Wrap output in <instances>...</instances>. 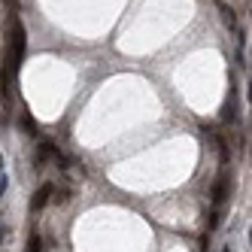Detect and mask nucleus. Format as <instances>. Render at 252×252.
<instances>
[{
  "instance_id": "nucleus-1",
  "label": "nucleus",
  "mask_w": 252,
  "mask_h": 252,
  "mask_svg": "<svg viewBox=\"0 0 252 252\" xmlns=\"http://www.w3.org/2000/svg\"><path fill=\"white\" fill-rule=\"evenodd\" d=\"M52 194H55V186H52V183H43L37 191H33V197H31V210H43V207L49 204Z\"/></svg>"
},
{
  "instance_id": "nucleus-2",
  "label": "nucleus",
  "mask_w": 252,
  "mask_h": 252,
  "mask_svg": "<svg viewBox=\"0 0 252 252\" xmlns=\"http://www.w3.org/2000/svg\"><path fill=\"white\" fill-rule=\"evenodd\" d=\"M55 155H58V149H55V143H49V140H43V143H40V149H37V161H33V164H37V167H43L46 161H49V158H55Z\"/></svg>"
},
{
  "instance_id": "nucleus-3",
  "label": "nucleus",
  "mask_w": 252,
  "mask_h": 252,
  "mask_svg": "<svg viewBox=\"0 0 252 252\" xmlns=\"http://www.w3.org/2000/svg\"><path fill=\"white\" fill-rule=\"evenodd\" d=\"M222 119H225V122H234V119H237V88H234V85H231L228 103L222 106Z\"/></svg>"
},
{
  "instance_id": "nucleus-4",
  "label": "nucleus",
  "mask_w": 252,
  "mask_h": 252,
  "mask_svg": "<svg viewBox=\"0 0 252 252\" xmlns=\"http://www.w3.org/2000/svg\"><path fill=\"white\" fill-rule=\"evenodd\" d=\"M25 252H43V237L37 231H31V237H28V246H25Z\"/></svg>"
},
{
  "instance_id": "nucleus-5",
  "label": "nucleus",
  "mask_w": 252,
  "mask_h": 252,
  "mask_svg": "<svg viewBox=\"0 0 252 252\" xmlns=\"http://www.w3.org/2000/svg\"><path fill=\"white\" fill-rule=\"evenodd\" d=\"M219 12H222V19H225V25H228V28L237 25V12H234L228 3H219Z\"/></svg>"
},
{
  "instance_id": "nucleus-6",
  "label": "nucleus",
  "mask_w": 252,
  "mask_h": 252,
  "mask_svg": "<svg viewBox=\"0 0 252 252\" xmlns=\"http://www.w3.org/2000/svg\"><path fill=\"white\" fill-rule=\"evenodd\" d=\"M52 197H55V204H70V197H73V191H70L67 186H61V189H55V194H52Z\"/></svg>"
},
{
  "instance_id": "nucleus-7",
  "label": "nucleus",
  "mask_w": 252,
  "mask_h": 252,
  "mask_svg": "<svg viewBox=\"0 0 252 252\" xmlns=\"http://www.w3.org/2000/svg\"><path fill=\"white\" fill-rule=\"evenodd\" d=\"M22 131L37 134V122H33V116H31V113H22Z\"/></svg>"
},
{
  "instance_id": "nucleus-8",
  "label": "nucleus",
  "mask_w": 252,
  "mask_h": 252,
  "mask_svg": "<svg viewBox=\"0 0 252 252\" xmlns=\"http://www.w3.org/2000/svg\"><path fill=\"white\" fill-rule=\"evenodd\" d=\"M6 183H9V179H6V173H0V194L6 191Z\"/></svg>"
},
{
  "instance_id": "nucleus-9",
  "label": "nucleus",
  "mask_w": 252,
  "mask_h": 252,
  "mask_svg": "<svg viewBox=\"0 0 252 252\" xmlns=\"http://www.w3.org/2000/svg\"><path fill=\"white\" fill-rule=\"evenodd\" d=\"M0 170H3V155H0Z\"/></svg>"
},
{
  "instance_id": "nucleus-10",
  "label": "nucleus",
  "mask_w": 252,
  "mask_h": 252,
  "mask_svg": "<svg viewBox=\"0 0 252 252\" xmlns=\"http://www.w3.org/2000/svg\"><path fill=\"white\" fill-rule=\"evenodd\" d=\"M222 252H231V246H222Z\"/></svg>"
},
{
  "instance_id": "nucleus-11",
  "label": "nucleus",
  "mask_w": 252,
  "mask_h": 252,
  "mask_svg": "<svg viewBox=\"0 0 252 252\" xmlns=\"http://www.w3.org/2000/svg\"><path fill=\"white\" fill-rule=\"evenodd\" d=\"M249 100H252V88H249Z\"/></svg>"
}]
</instances>
